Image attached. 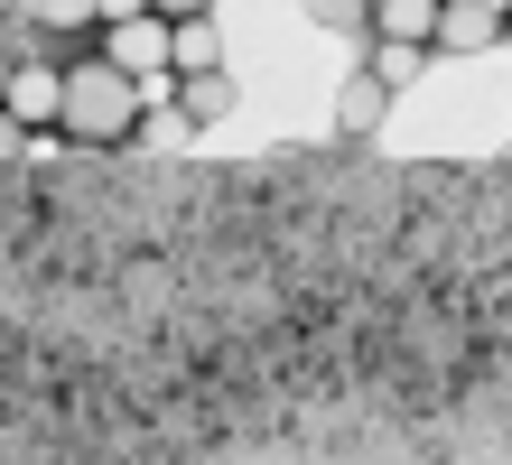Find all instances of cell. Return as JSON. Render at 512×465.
I'll use <instances>...</instances> for the list:
<instances>
[{
    "mask_svg": "<svg viewBox=\"0 0 512 465\" xmlns=\"http://www.w3.org/2000/svg\"><path fill=\"white\" fill-rule=\"evenodd\" d=\"M159 19H196V10H215V0H149Z\"/></svg>",
    "mask_w": 512,
    "mask_h": 465,
    "instance_id": "obj_13",
    "label": "cell"
},
{
    "mask_svg": "<svg viewBox=\"0 0 512 465\" xmlns=\"http://www.w3.org/2000/svg\"><path fill=\"white\" fill-rule=\"evenodd\" d=\"M382 103H391V93L373 75H345V93H336V140H373L382 131Z\"/></svg>",
    "mask_w": 512,
    "mask_h": 465,
    "instance_id": "obj_7",
    "label": "cell"
},
{
    "mask_svg": "<svg viewBox=\"0 0 512 465\" xmlns=\"http://www.w3.org/2000/svg\"><path fill=\"white\" fill-rule=\"evenodd\" d=\"M168 38H177V28H168L159 10H140V19H112V28H103L94 47H103V56H112V66H122L131 84H149V75H177V56H168Z\"/></svg>",
    "mask_w": 512,
    "mask_h": 465,
    "instance_id": "obj_2",
    "label": "cell"
},
{
    "mask_svg": "<svg viewBox=\"0 0 512 465\" xmlns=\"http://www.w3.org/2000/svg\"><path fill=\"white\" fill-rule=\"evenodd\" d=\"M177 38H168V56H177V75H196V66H224V38H215V10H196V19H168Z\"/></svg>",
    "mask_w": 512,
    "mask_h": 465,
    "instance_id": "obj_9",
    "label": "cell"
},
{
    "mask_svg": "<svg viewBox=\"0 0 512 465\" xmlns=\"http://www.w3.org/2000/svg\"><path fill=\"white\" fill-rule=\"evenodd\" d=\"M503 38H512V0H503Z\"/></svg>",
    "mask_w": 512,
    "mask_h": 465,
    "instance_id": "obj_17",
    "label": "cell"
},
{
    "mask_svg": "<svg viewBox=\"0 0 512 465\" xmlns=\"http://www.w3.org/2000/svg\"><path fill=\"white\" fill-rule=\"evenodd\" d=\"M494 38H503L494 0H438V47L447 56H475V47H494Z\"/></svg>",
    "mask_w": 512,
    "mask_h": 465,
    "instance_id": "obj_4",
    "label": "cell"
},
{
    "mask_svg": "<svg viewBox=\"0 0 512 465\" xmlns=\"http://www.w3.org/2000/svg\"><path fill=\"white\" fill-rule=\"evenodd\" d=\"M140 10H149V0H94V19H103V28H112V19H140Z\"/></svg>",
    "mask_w": 512,
    "mask_h": 465,
    "instance_id": "obj_12",
    "label": "cell"
},
{
    "mask_svg": "<svg viewBox=\"0 0 512 465\" xmlns=\"http://www.w3.org/2000/svg\"><path fill=\"white\" fill-rule=\"evenodd\" d=\"M243 103V84H233L224 66H196V75H177V112L196 121V131H215V121Z\"/></svg>",
    "mask_w": 512,
    "mask_h": 465,
    "instance_id": "obj_5",
    "label": "cell"
},
{
    "mask_svg": "<svg viewBox=\"0 0 512 465\" xmlns=\"http://www.w3.org/2000/svg\"><path fill=\"white\" fill-rule=\"evenodd\" d=\"M364 38H401V47H438V0H373Z\"/></svg>",
    "mask_w": 512,
    "mask_h": 465,
    "instance_id": "obj_6",
    "label": "cell"
},
{
    "mask_svg": "<svg viewBox=\"0 0 512 465\" xmlns=\"http://www.w3.org/2000/svg\"><path fill=\"white\" fill-rule=\"evenodd\" d=\"M429 56H438V47H401V38H373V66H364V75H373L382 93H401V84H419V75H429Z\"/></svg>",
    "mask_w": 512,
    "mask_h": 465,
    "instance_id": "obj_10",
    "label": "cell"
},
{
    "mask_svg": "<svg viewBox=\"0 0 512 465\" xmlns=\"http://www.w3.org/2000/svg\"><path fill=\"white\" fill-rule=\"evenodd\" d=\"M56 131L66 140H84V149H122L131 131H140V84L112 66V56L94 47V56H66V103H56Z\"/></svg>",
    "mask_w": 512,
    "mask_h": 465,
    "instance_id": "obj_1",
    "label": "cell"
},
{
    "mask_svg": "<svg viewBox=\"0 0 512 465\" xmlns=\"http://www.w3.org/2000/svg\"><path fill=\"white\" fill-rule=\"evenodd\" d=\"M19 140H28V131H19L10 112H0V159H19Z\"/></svg>",
    "mask_w": 512,
    "mask_h": 465,
    "instance_id": "obj_14",
    "label": "cell"
},
{
    "mask_svg": "<svg viewBox=\"0 0 512 465\" xmlns=\"http://www.w3.org/2000/svg\"><path fill=\"white\" fill-rule=\"evenodd\" d=\"M56 103H66V66H56V56H19V66H10V93H0V112H10L19 131H47Z\"/></svg>",
    "mask_w": 512,
    "mask_h": 465,
    "instance_id": "obj_3",
    "label": "cell"
},
{
    "mask_svg": "<svg viewBox=\"0 0 512 465\" xmlns=\"http://www.w3.org/2000/svg\"><path fill=\"white\" fill-rule=\"evenodd\" d=\"M308 19L336 28V38H364V28H373V0H308Z\"/></svg>",
    "mask_w": 512,
    "mask_h": 465,
    "instance_id": "obj_11",
    "label": "cell"
},
{
    "mask_svg": "<svg viewBox=\"0 0 512 465\" xmlns=\"http://www.w3.org/2000/svg\"><path fill=\"white\" fill-rule=\"evenodd\" d=\"M0 19H28V0H0Z\"/></svg>",
    "mask_w": 512,
    "mask_h": 465,
    "instance_id": "obj_16",
    "label": "cell"
},
{
    "mask_svg": "<svg viewBox=\"0 0 512 465\" xmlns=\"http://www.w3.org/2000/svg\"><path fill=\"white\" fill-rule=\"evenodd\" d=\"M10 66H19V56H10V47H0V93H10Z\"/></svg>",
    "mask_w": 512,
    "mask_h": 465,
    "instance_id": "obj_15",
    "label": "cell"
},
{
    "mask_svg": "<svg viewBox=\"0 0 512 465\" xmlns=\"http://www.w3.org/2000/svg\"><path fill=\"white\" fill-rule=\"evenodd\" d=\"M28 28H47V38H66V47H84V38H103V19H94V0H28Z\"/></svg>",
    "mask_w": 512,
    "mask_h": 465,
    "instance_id": "obj_8",
    "label": "cell"
}]
</instances>
